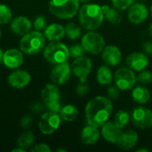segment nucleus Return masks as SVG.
I'll use <instances>...</instances> for the list:
<instances>
[{
	"label": "nucleus",
	"instance_id": "nucleus-1",
	"mask_svg": "<svg viewBox=\"0 0 152 152\" xmlns=\"http://www.w3.org/2000/svg\"><path fill=\"white\" fill-rule=\"evenodd\" d=\"M113 111V104L110 98L96 96L91 99L85 109V115L88 125L97 128L102 127L109 121Z\"/></svg>",
	"mask_w": 152,
	"mask_h": 152
},
{
	"label": "nucleus",
	"instance_id": "nucleus-2",
	"mask_svg": "<svg viewBox=\"0 0 152 152\" xmlns=\"http://www.w3.org/2000/svg\"><path fill=\"white\" fill-rule=\"evenodd\" d=\"M104 20L101 5L96 4H84L78 10V21L86 30L98 29Z\"/></svg>",
	"mask_w": 152,
	"mask_h": 152
},
{
	"label": "nucleus",
	"instance_id": "nucleus-3",
	"mask_svg": "<svg viewBox=\"0 0 152 152\" xmlns=\"http://www.w3.org/2000/svg\"><path fill=\"white\" fill-rule=\"evenodd\" d=\"M79 0H50V12L61 20L73 18L79 10Z\"/></svg>",
	"mask_w": 152,
	"mask_h": 152
},
{
	"label": "nucleus",
	"instance_id": "nucleus-4",
	"mask_svg": "<svg viewBox=\"0 0 152 152\" xmlns=\"http://www.w3.org/2000/svg\"><path fill=\"white\" fill-rule=\"evenodd\" d=\"M45 46V37L37 30L30 31L22 36L20 41V48L28 55H35L41 53Z\"/></svg>",
	"mask_w": 152,
	"mask_h": 152
},
{
	"label": "nucleus",
	"instance_id": "nucleus-5",
	"mask_svg": "<svg viewBox=\"0 0 152 152\" xmlns=\"http://www.w3.org/2000/svg\"><path fill=\"white\" fill-rule=\"evenodd\" d=\"M43 53L45 59L54 65L67 61L70 57L67 45L59 41H53L45 45L43 50Z\"/></svg>",
	"mask_w": 152,
	"mask_h": 152
},
{
	"label": "nucleus",
	"instance_id": "nucleus-6",
	"mask_svg": "<svg viewBox=\"0 0 152 152\" xmlns=\"http://www.w3.org/2000/svg\"><path fill=\"white\" fill-rule=\"evenodd\" d=\"M81 45L86 53L99 54L105 47V40L100 33L89 30L82 37Z\"/></svg>",
	"mask_w": 152,
	"mask_h": 152
},
{
	"label": "nucleus",
	"instance_id": "nucleus-7",
	"mask_svg": "<svg viewBox=\"0 0 152 152\" xmlns=\"http://www.w3.org/2000/svg\"><path fill=\"white\" fill-rule=\"evenodd\" d=\"M113 80L115 85L121 91H128L135 86L137 77L131 69L119 68L115 71L113 75Z\"/></svg>",
	"mask_w": 152,
	"mask_h": 152
},
{
	"label": "nucleus",
	"instance_id": "nucleus-8",
	"mask_svg": "<svg viewBox=\"0 0 152 152\" xmlns=\"http://www.w3.org/2000/svg\"><path fill=\"white\" fill-rule=\"evenodd\" d=\"M41 98L48 110L57 113L60 112L61 109L60 102V91L55 85L47 84L41 92Z\"/></svg>",
	"mask_w": 152,
	"mask_h": 152
},
{
	"label": "nucleus",
	"instance_id": "nucleus-9",
	"mask_svg": "<svg viewBox=\"0 0 152 152\" xmlns=\"http://www.w3.org/2000/svg\"><path fill=\"white\" fill-rule=\"evenodd\" d=\"M61 118L57 112L50 111L45 112L40 118L38 123V128L44 134H53L61 126Z\"/></svg>",
	"mask_w": 152,
	"mask_h": 152
},
{
	"label": "nucleus",
	"instance_id": "nucleus-10",
	"mask_svg": "<svg viewBox=\"0 0 152 152\" xmlns=\"http://www.w3.org/2000/svg\"><path fill=\"white\" fill-rule=\"evenodd\" d=\"M92 67L93 62L91 59L83 55L75 58L71 64V70L80 82H86L92 71Z\"/></svg>",
	"mask_w": 152,
	"mask_h": 152
},
{
	"label": "nucleus",
	"instance_id": "nucleus-11",
	"mask_svg": "<svg viewBox=\"0 0 152 152\" xmlns=\"http://www.w3.org/2000/svg\"><path fill=\"white\" fill-rule=\"evenodd\" d=\"M131 121L140 129L150 128L152 126V111L142 106L136 107L131 113Z\"/></svg>",
	"mask_w": 152,
	"mask_h": 152
},
{
	"label": "nucleus",
	"instance_id": "nucleus-12",
	"mask_svg": "<svg viewBox=\"0 0 152 152\" xmlns=\"http://www.w3.org/2000/svg\"><path fill=\"white\" fill-rule=\"evenodd\" d=\"M71 72V67L69 66V62L64 61L59 64H55L51 71L50 78L53 84L57 86H62L69 80Z\"/></svg>",
	"mask_w": 152,
	"mask_h": 152
},
{
	"label": "nucleus",
	"instance_id": "nucleus-13",
	"mask_svg": "<svg viewBox=\"0 0 152 152\" xmlns=\"http://www.w3.org/2000/svg\"><path fill=\"white\" fill-rule=\"evenodd\" d=\"M149 16L148 7L142 3H134L127 9V18L133 24H141Z\"/></svg>",
	"mask_w": 152,
	"mask_h": 152
},
{
	"label": "nucleus",
	"instance_id": "nucleus-14",
	"mask_svg": "<svg viewBox=\"0 0 152 152\" xmlns=\"http://www.w3.org/2000/svg\"><path fill=\"white\" fill-rule=\"evenodd\" d=\"M126 65L134 71H142L149 65V58L145 53L134 52L130 53L126 60Z\"/></svg>",
	"mask_w": 152,
	"mask_h": 152
},
{
	"label": "nucleus",
	"instance_id": "nucleus-15",
	"mask_svg": "<svg viewBox=\"0 0 152 152\" xmlns=\"http://www.w3.org/2000/svg\"><path fill=\"white\" fill-rule=\"evenodd\" d=\"M7 80L12 87L16 89H21L29 84L31 80V77L29 73L26 70L16 69L12 73H10Z\"/></svg>",
	"mask_w": 152,
	"mask_h": 152
},
{
	"label": "nucleus",
	"instance_id": "nucleus-16",
	"mask_svg": "<svg viewBox=\"0 0 152 152\" xmlns=\"http://www.w3.org/2000/svg\"><path fill=\"white\" fill-rule=\"evenodd\" d=\"M23 54L21 50H18L15 48L8 49L4 53L3 62L9 69H18L23 63Z\"/></svg>",
	"mask_w": 152,
	"mask_h": 152
},
{
	"label": "nucleus",
	"instance_id": "nucleus-17",
	"mask_svg": "<svg viewBox=\"0 0 152 152\" xmlns=\"http://www.w3.org/2000/svg\"><path fill=\"white\" fill-rule=\"evenodd\" d=\"M102 58L106 65L117 66L122 61V53L116 45H107L102 52Z\"/></svg>",
	"mask_w": 152,
	"mask_h": 152
},
{
	"label": "nucleus",
	"instance_id": "nucleus-18",
	"mask_svg": "<svg viewBox=\"0 0 152 152\" xmlns=\"http://www.w3.org/2000/svg\"><path fill=\"white\" fill-rule=\"evenodd\" d=\"M138 139H139V135L135 131L127 130L126 132H122L117 142V145L120 150L130 151L134 147H135Z\"/></svg>",
	"mask_w": 152,
	"mask_h": 152
},
{
	"label": "nucleus",
	"instance_id": "nucleus-19",
	"mask_svg": "<svg viewBox=\"0 0 152 152\" xmlns=\"http://www.w3.org/2000/svg\"><path fill=\"white\" fill-rule=\"evenodd\" d=\"M101 134L105 141L110 143H117L120 134H122V128L113 122L108 121L102 126Z\"/></svg>",
	"mask_w": 152,
	"mask_h": 152
},
{
	"label": "nucleus",
	"instance_id": "nucleus-20",
	"mask_svg": "<svg viewBox=\"0 0 152 152\" xmlns=\"http://www.w3.org/2000/svg\"><path fill=\"white\" fill-rule=\"evenodd\" d=\"M11 30L19 36H24L30 32L32 28L31 21L25 16L14 17L10 24Z\"/></svg>",
	"mask_w": 152,
	"mask_h": 152
},
{
	"label": "nucleus",
	"instance_id": "nucleus-21",
	"mask_svg": "<svg viewBox=\"0 0 152 152\" xmlns=\"http://www.w3.org/2000/svg\"><path fill=\"white\" fill-rule=\"evenodd\" d=\"M101 133L97 127L88 125L82 129L81 132V141L86 145H94L100 139Z\"/></svg>",
	"mask_w": 152,
	"mask_h": 152
},
{
	"label": "nucleus",
	"instance_id": "nucleus-22",
	"mask_svg": "<svg viewBox=\"0 0 152 152\" xmlns=\"http://www.w3.org/2000/svg\"><path fill=\"white\" fill-rule=\"evenodd\" d=\"M65 28H63L61 24L58 23H53L49 26H47L45 28L44 36L45 38H47L49 41H60L65 36Z\"/></svg>",
	"mask_w": 152,
	"mask_h": 152
},
{
	"label": "nucleus",
	"instance_id": "nucleus-23",
	"mask_svg": "<svg viewBox=\"0 0 152 152\" xmlns=\"http://www.w3.org/2000/svg\"><path fill=\"white\" fill-rule=\"evenodd\" d=\"M102 12L104 14V19L108 22H110L113 25H118L121 23V21L123 20V16L120 12L121 11L115 8L114 6L110 7L106 4L102 5Z\"/></svg>",
	"mask_w": 152,
	"mask_h": 152
},
{
	"label": "nucleus",
	"instance_id": "nucleus-24",
	"mask_svg": "<svg viewBox=\"0 0 152 152\" xmlns=\"http://www.w3.org/2000/svg\"><path fill=\"white\" fill-rule=\"evenodd\" d=\"M132 98L136 103L143 105L151 100V93L144 86H137L132 89Z\"/></svg>",
	"mask_w": 152,
	"mask_h": 152
},
{
	"label": "nucleus",
	"instance_id": "nucleus-25",
	"mask_svg": "<svg viewBox=\"0 0 152 152\" xmlns=\"http://www.w3.org/2000/svg\"><path fill=\"white\" fill-rule=\"evenodd\" d=\"M96 78L101 86H110L113 81V74L110 66L102 65L97 70Z\"/></svg>",
	"mask_w": 152,
	"mask_h": 152
},
{
	"label": "nucleus",
	"instance_id": "nucleus-26",
	"mask_svg": "<svg viewBox=\"0 0 152 152\" xmlns=\"http://www.w3.org/2000/svg\"><path fill=\"white\" fill-rule=\"evenodd\" d=\"M60 116L64 121H74L78 117V110L74 105H66L60 110Z\"/></svg>",
	"mask_w": 152,
	"mask_h": 152
},
{
	"label": "nucleus",
	"instance_id": "nucleus-27",
	"mask_svg": "<svg viewBox=\"0 0 152 152\" xmlns=\"http://www.w3.org/2000/svg\"><path fill=\"white\" fill-rule=\"evenodd\" d=\"M35 142V136L31 132H25L23 134H21L18 140H17V145L20 148H22L24 150L28 149L29 147L33 146Z\"/></svg>",
	"mask_w": 152,
	"mask_h": 152
},
{
	"label": "nucleus",
	"instance_id": "nucleus-28",
	"mask_svg": "<svg viewBox=\"0 0 152 152\" xmlns=\"http://www.w3.org/2000/svg\"><path fill=\"white\" fill-rule=\"evenodd\" d=\"M130 120H131V115L126 110H118L114 117V123L122 129L129 124Z\"/></svg>",
	"mask_w": 152,
	"mask_h": 152
},
{
	"label": "nucleus",
	"instance_id": "nucleus-29",
	"mask_svg": "<svg viewBox=\"0 0 152 152\" xmlns=\"http://www.w3.org/2000/svg\"><path fill=\"white\" fill-rule=\"evenodd\" d=\"M65 34L72 40L77 39L82 35V28L75 22H69L65 27Z\"/></svg>",
	"mask_w": 152,
	"mask_h": 152
},
{
	"label": "nucleus",
	"instance_id": "nucleus-30",
	"mask_svg": "<svg viewBox=\"0 0 152 152\" xmlns=\"http://www.w3.org/2000/svg\"><path fill=\"white\" fill-rule=\"evenodd\" d=\"M12 11L5 4H0V25L6 24L12 20Z\"/></svg>",
	"mask_w": 152,
	"mask_h": 152
},
{
	"label": "nucleus",
	"instance_id": "nucleus-31",
	"mask_svg": "<svg viewBox=\"0 0 152 152\" xmlns=\"http://www.w3.org/2000/svg\"><path fill=\"white\" fill-rule=\"evenodd\" d=\"M134 2L135 0H111L112 5L119 11L127 10Z\"/></svg>",
	"mask_w": 152,
	"mask_h": 152
},
{
	"label": "nucleus",
	"instance_id": "nucleus-32",
	"mask_svg": "<svg viewBox=\"0 0 152 152\" xmlns=\"http://www.w3.org/2000/svg\"><path fill=\"white\" fill-rule=\"evenodd\" d=\"M137 81L143 86L150 85L152 82V73L149 70H142L137 77Z\"/></svg>",
	"mask_w": 152,
	"mask_h": 152
},
{
	"label": "nucleus",
	"instance_id": "nucleus-33",
	"mask_svg": "<svg viewBox=\"0 0 152 152\" xmlns=\"http://www.w3.org/2000/svg\"><path fill=\"white\" fill-rule=\"evenodd\" d=\"M69 56L74 58V59L77 58V57H80V56H83L85 52H86L84 47H83V45H80V44L72 45L69 48Z\"/></svg>",
	"mask_w": 152,
	"mask_h": 152
},
{
	"label": "nucleus",
	"instance_id": "nucleus-34",
	"mask_svg": "<svg viewBox=\"0 0 152 152\" xmlns=\"http://www.w3.org/2000/svg\"><path fill=\"white\" fill-rule=\"evenodd\" d=\"M32 26L34 27L35 30H37V31H40V30H43L46 28V19L45 16H37L33 23H32Z\"/></svg>",
	"mask_w": 152,
	"mask_h": 152
},
{
	"label": "nucleus",
	"instance_id": "nucleus-35",
	"mask_svg": "<svg viewBox=\"0 0 152 152\" xmlns=\"http://www.w3.org/2000/svg\"><path fill=\"white\" fill-rule=\"evenodd\" d=\"M90 92V86L86 82H79L76 87V93L78 96H86Z\"/></svg>",
	"mask_w": 152,
	"mask_h": 152
},
{
	"label": "nucleus",
	"instance_id": "nucleus-36",
	"mask_svg": "<svg viewBox=\"0 0 152 152\" xmlns=\"http://www.w3.org/2000/svg\"><path fill=\"white\" fill-rule=\"evenodd\" d=\"M107 95L111 100H118L120 96V89L117 86H110L107 88Z\"/></svg>",
	"mask_w": 152,
	"mask_h": 152
},
{
	"label": "nucleus",
	"instance_id": "nucleus-37",
	"mask_svg": "<svg viewBox=\"0 0 152 152\" xmlns=\"http://www.w3.org/2000/svg\"><path fill=\"white\" fill-rule=\"evenodd\" d=\"M32 152H50L51 149L45 143H38L32 147Z\"/></svg>",
	"mask_w": 152,
	"mask_h": 152
},
{
	"label": "nucleus",
	"instance_id": "nucleus-38",
	"mask_svg": "<svg viewBox=\"0 0 152 152\" xmlns=\"http://www.w3.org/2000/svg\"><path fill=\"white\" fill-rule=\"evenodd\" d=\"M20 123V126L23 128H25V129L29 128L31 126V125H32V118L29 116H24V117L21 118Z\"/></svg>",
	"mask_w": 152,
	"mask_h": 152
},
{
	"label": "nucleus",
	"instance_id": "nucleus-39",
	"mask_svg": "<svg viewBox=\"0 0 152 152\" xmlns=\"http://www.w3.org/2000/svg\"><path fill=\"white\" fill-rule=\"evenodd\" d=\"M143 53H145L147 55H152V42L146 41L142 45Z\"/></svg>",
	"mask_w": 152,
	"mask_h": 152
},
{
	"label": "nucleus",
	"instance_id": "nucleus-40",
	"mask_svg": "<svg viewBox=\"0 0 152 152\" xmlns=\"http://www.w3.org/2000/svg\"><path fill=\"white\" fill-rule=\"evenodd\" d=\"M44 109V106L39 103V102H35L31 105L30 107V110L32 112H35V113H38V112H41Z\"/></svg>",
	"mask_w": 152,
	"mask_h": 152
},
{
	"label": "nucleus",
	"instance_id": "nucleus-41",
	"mask_svg": "<svg viewBox=\"0 0 152 152\" xmlns=\"http://www.w3.org/2000/svg\"><path fill=\"white\" fill-rule=\"evenodd\" d=\"M148 33H149V35H150V36L152 37V23H151V24L149 25V28H148Z\"/></svg>",
	"mask_w": 152,
	"mask_h": 152
},
{
	"label": "nucleus",
	"instance_id": "nucleus-42",
	"mask_svg": "<svg viewBox=\"0 0 152 152\" xmlns=\"http://www.w3.org/2000/svg\"><path fill=\"white\" fill-rule=\"evenodd\" d=\"M12 152H16V151H20V152H24L26 151V150H24V149H22V148H17V149H13L12 151Z\"/></svg>",
	"mask_w": 152,
	"mask_h": 152
},
{
	"label": "nucleus",
	"instance_id": "nucleus-43",
	"mask_svg": "<svg viewBox=\"0 0 152 152\" xmlns=\"http://www.w3.org/2000/svg\"><path fill=\"white\" fill-rule=\"evenodd\" d=\"M137 152H149V150L148 149H145V148H142V149H138L137 151H136Z\"/></svg>",
	"mask_w": 152,
	"mask_h": 152
},
{
	"label": "nucleus",
	"instance_id": "nucleus-44",
	"mask_svg": "<svg viewBox=\"0 0 152 152\" xmlns=\"http://www.w3.org/2000/svg\"><path fill=\"white\" fill-rule=\"evenodd\" d=\"M3 56H4V52L0 49V63L3 61Z\"/></svg>",
	"mask_w": 152,
	"mask_h": 152
},
{
	"label": "nucleus",
	"instance_id": "nucleus-45",
	"mask_svg": "<svg viewBox=\"0 0 152 152\" xmlns=\"http://www.w3.org/2000/svg\"><path fill=\"white\" fill-rule=\"evenodd\" d=\"M90 1H91V0H79V2L82 3L83 4H88Z\"/></svg>",
	"mask_w": 152,
	"mask_h": 152
},
{
	"label": "nucleus",
	"instance_id": "nucleus-46",
	"mask_svg": "<svg viewBox=\"0 0 152 152\" xmlns=\"http://www.w3.org/2000/svg\"><path fill=\"white\" fill-rule=\"evenodd\" d=\"M63 151V152H67V151H66V150H64V149H58V150H57V151Z\"/></svg>",
	"mask_w": 152,
	"mask_h": 152
},
{
	"label": "nucleus",
	"instance_id": "nucleus-47",
	"mask_svg": "<svg viewBox=\"0 0 152 152\" xmlns=\"http://www.w3.org/2000/svg\"><path fill=\"white\" fill-rule=\"evenodd\" d=\"M151 17H152V4H151Z\"/></svg>",
	"mask_w": 152,
	"mask_h": 152
},
{
	"label": "nucleus",
	"instance_id": "nucleus-48",
	"mask_svg": "<svg viewBox=\"0 0 152 152\" xmlns=\"http://www.w3.org/2000/svg\"><path fill=\"white\" fill-rule=\"evenodd\" d=\"M139 1H141V2H144V1H147V0H139Z\"/></svg>",
	"mask_w": 152,
	"mask_h": 152
},
{
	"label": "nucleus",
	"instance_id": "nucleus-49",
	"mask_svg": "<svg viewBox=\"0 0 152 152\" xmlns=\"http://www.w3.org/2000/svg\"><path fill=\"white\" fill-rule=\"evenodd\" d=\"M0 38H1V30H0Z\"/></svg>",
	"mask_w": 152,
	"mask_h": 152
}]
</instances>
